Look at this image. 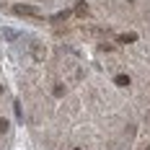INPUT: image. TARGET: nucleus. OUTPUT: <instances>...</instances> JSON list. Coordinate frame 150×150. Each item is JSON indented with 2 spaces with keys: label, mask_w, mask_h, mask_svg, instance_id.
<instances>
[{
  "label": "nucleus",
  "mask_w": 150,
  "mask_h": 150,
  "mask_svg": "<svg viewBox=\"0 0 150 150\" xmlns=\"http://www.w3.org/2000/svg\"><path fill=\"white\" fill-rule=\"evenodd\" d=\"M13 13H18V16H36V8H31V5H13Z\"/></svg>",
  "instance_id": "f257e3e1"
},
{
  "label": "nucleus",
  "mask_w": 150,
  "mask_h": 150,
  "mask_svg": "<svg viewBox=\"0 0 150 150\" xmlns=\"http://www.w3.org/2000/svg\"><path fill=\"white\" fill-rule=\"evenodd\" d=\"M75 16H80V18H83V16H88V3H83V0H80V3L75 5Z\"/></svg>",
  "instance_id": "f03ea898"
},
{
  "label": "nucleus",
  "mask_w": 150,
  "mask_h": 150,
  "mask_svg": "<svg viewBox=\"0 0 150 150\" xmlns=\"http://www.w3.org/2000/svg\"><path fill=\"white\" fill-rule=\"evenodd\" d=\"M137 39V34H122L119 36V42H124V44H129V42H135Z\"/></svg>",
  "instance_id": "7ed1b4c3"
},
{
  "label": "nucleus",
  "mask_w": 150,
  "mask_h": 150,
  "mask_svg": "<svg viewBox=\"0 0 150 150\" xmlns=\"http://www.w3.org/2000/svg\"><path fill=\"white\" fill-rule=\"evenodd\" d=\"M0 34H3L5 39H16V36H18V34H16V31H11V29H3Z\"/></svg>",
  "instance_id": "20e7f679"
},
{
  "label": "nucleus",
  "mask_w": 150,
  "mask_h": 150,
  "mask_svg": "<svg viewBox=\"0 0 150 150\" xmlns=\"http://www.w3.org/2000/svg\"><path fill=\"white\" fill-rule=\"evenodd\" d=\"M117 83H119V86H127V83H129V78H127V75H117Z\"/></svg>",
  "instance_id": "39448f33"
},
{
  "label": "nucleus",
  "mask_w": 150,
  "mask_h": 150,
  "mask_svg": "<svg viewBox=\"0 0 150 150\" xmlns=\"http://www.w3.org/2000/svg\"><path fill=\"white\" fill-rule=\"evenodd\" d=\"M8 127H11L8 119H0V132H8Z\"/></svg>",
  "instance_id": "423d86ee"
},
{
  "label": "nucleus",
  "mask_w": 150,
  "mask_h": 150,
  "mask_svg": "<svg viewBox=\"0 0 150 150\" xmlns=\"http://www.w3.org/2000/svg\"><path fill=\"white\" fill-rule=\"evenodd\" d=\"M129 3H135V0H129Z\"/></svg>",
  "instance_id": "0eeeda50"
},
{
  "label": "nucleus",
  "mask_w": 150,
  "mask_h": 150,
  "mask_svg": "<svg viewBox=\"0 0 150 150\" xmlns=\"http://www.w3.org/2000/svg\"><path fill=\"white\" fill-rule=\"evenodd\" d=\"M0 93H3V88H0Z\"/></svg>",
  "instance_id": "6e6552de"
},
{
  "label": "nucleus",
  "mask_w": 150,
  "mask_h": 150,
  "mask_svg": "<svg viewBox=\"0 0 150 150\" xmlns=\"http://www.w3.org/2000/svg\"><path fill=\"white\" fill-rule=\"evenodd\" d=\"M148 150H150V148H148Z\"/></svg>",
  "instance_id": "1a4fd4ad"
}]
</instances>
